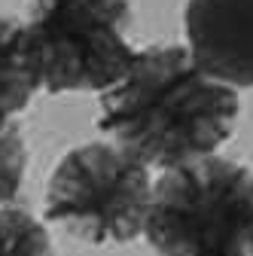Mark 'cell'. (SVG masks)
Instances as JSON below:
<instances>
[{"instance_id": "5b68a950", "label": "cell", "mask_w": 253, "mask_h": 256, "mask_svg": "<svg viewBox=\"0 0 253 256\" xmlns=\"http://www.w3.org/2000/svg\"><path fill=\"white\" fill-rule=\"evenodd\" d=\"M183 34L202 74L253 88V0H186Z\"/></svg>"}, {"instance_id": "277c9868", "label": "cell", "mask_w": 253, "mask_h": 256, "mask_svg": "<svg viewBox=\"0 0 253 256\" xmlns=\"http://www.w3.org/2000/svg\"><path fill=\"white\" fill-rule=\"evenodd\" d=\"M152 168L116 140L68 150L46 183L43 210L86 244H132L144 235Z\"/></svg>"}, {"instance_id": "6da1fadb", "label": "cell", "mask_w": 253, "mask_h": 256, "mask_svg": "<svg viewBox=\"0 0 253 256\" xmlns=\"http://www.w3.org/2000/svg\"><path fill=\"white\" fill-rule=\"evenodd\" d=\"M238 116V88L202 74L186 46L156 43L101 92L98 128L159 174L216 152Z\"/></svg>"}, {"instance_id": "ba28073f", "label": "cell", "mask_w": 253, "mask_h": 256, "mask_svg": "<svg viewBox=\"0 0 253 256\" xmlns=\"http://www.w3.org/2000/svg\"><path fill=\"white\" fill-rule=\"evenodd\" d=\"M28 174V144L18 122L0 128V204L16 202Z\"/></svg>"}, {"instance_id": "3957f363", "label": "cell", "mask_w": 253, "mask_h": 256, "mask_svg": "<svg viewBox=\"0 0 253 256\" xmlns=\"http://www.w3.org/2000/svg\"><path fill=\"white\" fill-rule=\"evenodd\" d=\"M128 0H30L24 46L43 92H104L138 61Z\"/></svg>"}, {"instance_id": "7a4b0ae2", "label": "cell", "mask_w": 253, "mask_h": 256, "mask_svg": "<svg viewBox=\"0 0 253 256\" xmlns=\"http://www.w3.org/2000/svg\"><path fill=\"white\" fill-rule=\"evenodd\" d=\"M144 238L159 256H253V171L216 152L159 171Z\"/></svg>"}, {"instance_id": "52a82bcc", "label": "cell", "mask_w": 253, "mask_h": 256, "mask_svg": "<svg viewBox=\"0 0 253 256\" xmlns=\"http://www.w3.org/2000/svg\"><path fill=\"white\" fill-rule=\"evenodd\" d=\"M0 256H55L49 229L24 204H0Z\"/></svg>"}, {"instance_id": "8992f818", "label": "cell", "mask_w": 253, "mask_h": 256, "mask_svg": "<svg viewBox=\"0 0 253 256\" xmlns=\"http://www.w3.org/2000/svg\"><path fill=\"white\" fill-rule=\"evenodd\" d=\"M40 92L34 64L24 46V22L0 16V128L18 119Z\"/></svg>"}]
</instances>
